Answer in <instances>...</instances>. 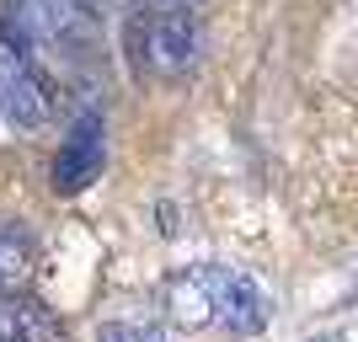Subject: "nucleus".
<instances>
[{"label":"nucleus","instance_id":"obj_1","mask_svg":"<svg viewBox=\"0 0 358 342\" xmlns=\"http://www.w3.org/2000/svg\"><path fill=\"white\" fill-rule=\"evenodd\" d=\"M209 299V311L220 327L241 332V337H257L268 327V289L241 268H220V262H203V268H187Z\"/></svg>","mask_w":358,"mask_h":342},{"label":"nucleus","instance_id":"obj_2","mask_svg":"<svg viewBox=\"0 0 358 342\" xmlns=\"http://www.w3.org/2000/svg\"><path fill=\"white\" fill-rule=\"evenodd\" d=\"M102 166H107V118L96 107H86L70 123V134L59 139V155H54L48 182H54V193H80V187H91V182L102 177Z\"/></svg>","mask_w":358,"mask_h":342},{"label":"nucleus","instance_id":"obj_3","mask_svg":"<svg viewBox=\"0 0 358 342\" xmlns=\"http://www.w3.org/2000/svg\"><path fill=\"white\" fill-rule=\"evenodd\" d=\"M54 113V86L38 70V59H0V118L11 123L16 134H38Z\"/></svg>","mask_w":358,"mask_h":342},{"label":"nucleus","instance_id":"obj_4","mask_svg":"<svg viewBox=\"0 0 358 342\" xmlns=\"http://www.w3.org/2000/svg\"><path fill=\"white\" fill-rule=\"evenodd\" d=\"M198 43H203V27L187 6H166L155 22H150V64L161 75H182L198 64Z\"/></svg>","mask_w":358,"mask_h":342},{"label":"nucleus","instance_id":"obj_5","mask_svg":"<svg viewBox=\"0 0 358 342\" xmlns=\"http://www.w3.org/2000/svg\"><path fill=\"white\" fill-rule=\"evenodd\" d=\"M0 342H64V321L27 294L0 299Z\"/></svg>","mask_w":358,"mask_h":342},{"label":"nucleus","instance_id":"obj_6","mask_svg":"<svg viewBox=\"0 0 358 342\" xmlns=\"http://www.w3.org/2000/svg\"><path fill=\"white\" fill-rule=\"evenodd\" d=\"M171 315H177L182 327H203V321H214V311H209V299H203V289H198L193 273L171 283Z\"/></svg>","mask_w":358,"mask_h":342},{"label":"nucleus","instance_id":"obj_7","mask_svg":"<svg viewBox=\"0 0 358 342\" xmlns=\"http://www.w3.org/2000/svg\"><path fill=\"white\" fill-rule=\"evenodd\" d=\"M96 342H161V327H150V321H107L96 332Z\"/></svg>","mask_w":358,"mask_h":342},{"label":"nucleus","instance_id":"obj_8","mask_svg":"<svg viewBox=\"0 0 358 342\" xmlns=\"http://www.w3.org/2000/svg\"><path fill=\"white\" fill-rule=\"evenodd\" d=\"M96 6H118V11H129V6H134V0H96Z\"/></svg>","mask_w":358,"mask_h":342},{"label":"nucleus","instance_id":"obj_9","mask_svg":"<svg viewBox=\"0 0 358 342\" xmlns=\"http://www.w3.org/2000/svg\"><path fill=\"white\" fill-rule=\"evenodd\" d=\"M166 6H182V0H166Z\"/></svg>","mask_w":358,"mask_h":342}]
</instances>
